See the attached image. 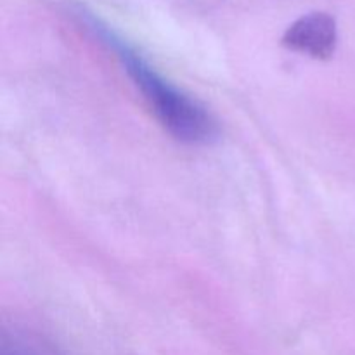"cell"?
<instances>
[{
	"label": "cell",
	"instance_id": "1",
	"mask_svg": "<svg viewBox=\"0 0 355 355\" xmlns=\"http://www.w3.org/2000/svg\"><path fill=\"white\" fill-rule=\"evenodd\" d=\"M90 30L114 52L132 83L142 92L159 123L184 144L207 146L218 139V123L201 103L173 85L123 37L94 16L85 17Z\"/></svg>",
	"mask_w": 355,
	"mask_h": 355
},
{
	"label": "cell",
	"instance_id": "2",
	"mask_svg": "<svg viewBox=\"0 0 355 355\" xmlns=\"http://www.w3.org/2000/svg\"><path fill=\"white\" fill-rule=\"evenodd\" d=\"M283 45L312 59H329L338 45L336 19L328 12L314 10L298 17L284 31Z\"/></svg>",
	"mask_w": 355,
	"mask_h": 355
}]
</instances>
